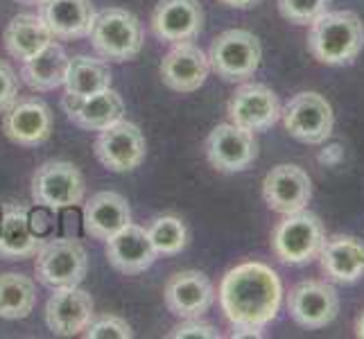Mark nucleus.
<instances>
[{
  "label": "nucleus",
  "instance_id": "obj_1",
  "mask_svg": "<svg viewBox=\"0 0 364 339\" xmlns=\"http://www.w3.org/2000/svg\"><path fill=\"white\" fill-rule=\"evenodd\" d=\"M218 296L233 328H265L281 310L283 285L269 265L249 260L224 274Z\"/></svg>",
  "mask_w": 364,
  "mask_h": 339
},
{
  "label": "nucleus",
  "instance_id": "obj_2",
  "mask_svg": "<svg viewBox=\"0 0 364 339\" xmlns=\"http://www.w3.org/2000/svg\"><path fill=\"white\" fill-rule=\"evenodd\" d=\"M364 48V25L355 11H326L310 23L308 50L319 64L348 66Z\"/></svg>",
  "mask_w": 364,
  "mask_h": 339
},
{
  "label": "nucleus",
  "instance_id": "obj_3",
  "mask_svg": "<svg viewBox=\"0 0 364 339\" xmlns=\"http://www.w3.org/2000/svg\"><path fill=\"white\" fill-rule=\"evenodd\" d=\"M89 36L93 50L107 61H132L143 50L141 21L122 7H109L95 14Z\"/></svg>",
  "mask_w": 364,
  "mask_h": 339
},
{
  "label": "nucleus",
  "instance_id": "obj_4",
  "mask_svg": "<svg viewBox=\"0 0 364 339\" xmlns=\"http://www.w3.org/2000/svg\"><path fill=\"white\" fill-rule=\"evenodd\" d=\"M326 242L323 224L315 212L306 208L299 212L283 215L272 231V251L285 265H306L319 258V251Z\"/></svg>",
  "mask_w": 364,
  "mask_h": 339
},
{
  "label": "nucleus",
  "instance_id": "obj_5",
  "mask_svg": "<svg viewBox=\"0 0 364 339\" xmlns=\"http://www.w3.org/2000/svg\"><path fill=\"white\" fill-rule=\"evenodd\" d=\"M262 48L254 32L249 30H227L222 32L208 50L210 70L224 82H247L254 77L260 66Z\"/></svg>",
  "mask_w": 364,
  "mask_h": 339
},
{
  "label": "nucleus",
  "instance_id": "obj_6",
  "mask_svg": "<svg viewBox=\"0 0 364 339\" xmlns=\"http://www.w3.org/2000/svg\"><path fill=\"white\" fill-rule=\"evenodd\" d=\"M89 269V256L80 240L73 237H55L36 251L34 276L41 285L57 287L80 285Z\"/></svg>",
  "mask_w": 364,
  "mask_h": 339
},
{
  "label": "nucleus",
  "instance_id": "obj_7",
  "mask_svg": "<svg viewBox=\"0 0 364 339\" xmlns=\"http://www.w3.org/2000/svg\"><path fill=\"white\" fill-rule=\"evenodd\" d=\"M281 120L285 131L299 143L321 145L331 138L335 127V113L331 102L315 91L296 93L281 107Z\"/></svg>",
  "mask_w": 364,
  "mask_h": 339
},
{
  "label": "nucleus",
  "instance_id": "obj_8",
  "mask_svg": "<svg viewBox=\"0 0 364 339\" xmlns=\"http://www.w3.org/2000/svg\"><path fill=\"white\" fill-rule=\"evenodd\" d=\"M84 174L68 161H46L32 177V202L50 210L73 208L84 202Z\"/></svg>",
  "mask_w": 364,
  "mask_h": 339
},
{
  "label": "nucleus",
  "instance_id": "obj_9",
  "mask_svg": "<svg viewBox=\"0 0 364 339\" xmlns=\"http://www.w3.org/2000/svg\"><path fill=\"white\" fill-rule=\"evenodd\" d=\"M227 113L237 127L260 134L272 129L281 120V102L265 84H242L231 95Z\"/></svg>",
  "mask_w": 364,
  "mask_h": 339
},
{
  "label": "nucleus",
  "instance_id": "obj_10",
  "mask_svg": "<svg viewBox=\"0 0 364 339\" xmlns=\"http://www.w3.org/2000/svg\"><path fill=\"white\" fill-rule=\"evenodd\" d=\"M147 143L134 122L120 120L100 131L95 141V156L111 172H132L145 161Z\"/></svg>",
  "mask_w": 364,
  "mask_h": 339
},
{
  "label": "nucleus",
  "instance_id": "obj_11",
  "mask_svg": "<svg viewBox=\"0 0 364 339\" xmlns=\"http://www.w3.org/2000/svg\"><path fill=\"white\" fill-rule=\"evenodd\" d=\"M258 156V143L251 131L233 122H222L206 138V158L220 172H245Z\"/></svg>",
  "mask_w": 364,
  "mask_h": 339
},
{
  "label": "nucleus",
  "instance_id": "obj_12",
  "mask_svg": "<svg viewBox=\"0 0 364 339\" xmlns=\"http://www.w3.org/2000/svg\"><path fill=\"white\" fill-rule=\"evenodd\" d=\"M287 310H290V317L301 328H326V325L337 319L340 296H337V290L331 283L304 281L292 287L290 298H287Z\"/></svg>",
  "mask_w": 364,
  "mask_h": 339
},
{
  "label": "nucleus",
  "instance_id": "obj_13",
  "mask_svg": "<svg viewBox=\"0 0 364 339\" xmlns=\"http://www.w3.org/2000/svg\"><path fill=\"white\" fill-rule=\"evenodd\" d=\"M95 317L93 296L80 285L57 287L46 306V323L57 337L82 335L86 325Z\"/></svg>",
  "mask_w": 364,
  "mask_h": 339
},
{
  "label": "nucleus",
  "instance_id": "obj_14",
  "mask_svg": "<svg viewBox=\"0 0 364 339\" xmlns=\"http://www.w3.org/2000/svg\"><path fill=\"white\" fill-rule=\"evenodd\" d=\"M262 199L265 204L281 215L304 210L312 199V179L299 166H276L267 172L262 181Z\"/></svg>",
  "mask_w": 364,
  "mask_h": 339
},
{
  "label": "nucleus",
  "instance_id": "obj_15",
  "mask_svg": "<svg viewBox=\"0 0 364 339\" xmlns=\"http://www.w3.org/2000/svg\"><path fill=\"white\" fill-rule=\"evenodd\" d=\"M3 131L11 143L21 147L43 145L53 134V111L43 99H16L3 113Z\"/></svg>",
  "mask_w": 364,
  "mask_h": 339
},
{
  "label": "nucleus",
  "instance_id": "obj_16",
  "mask_svg": "<svg viewBox=\"0 0 364 339\" xmlns=\"http://www.w3.org/2000/svg\"><path fill=\"white\" fill-rule=\"evenodd\" d=\"M210 72L208 55L191 41L172 43L168 55L161 61V80L170 91L193 93L204 86Z\"/></svg>",
  "mask_w": 364,
  "mask_h": 339
},
{
  "label": "nucleus",
  "instance_id": "obj_17",
  "mask_svg": "<svg viewBox=\"0 0 364 339\" xmlns=\"http://www.w3.org/2000/svg\"><path fill=\"white\" fill-rule=\"evenodd\" d=\"M166 306L181 319H202L215 301V290L202 271H179L166 283Z\"/></svg>",
  "mask_w": 364,
  "mask_h": 339
},
{
  "label": "nucleus",
  "instance_id": "obj_18",
  "mask_svg": "<svg viewBox=\"0 0 364 339\" xmlns=\"http://www.w3.org/2000/svg\"><path fill=\"white\" fill-rule=\"evenodd\" d=\"M202 25L204 11L199 0H159L152 14V30L166 43L193 41Z\"/></svg>",
  "mask_w": 364,
  "mask_h": 339
},
{
  "label": "nucleus",
  "instance_id": "obj_19",
  "mask_svg": "<svg viewBox=\"0 0 364 339\" xmlns=\"http://www.w3.org/2000/svg\"><path fill=\"white\" fill-rule=\"evenodd\" d=\"M107 258L111 267L118 269L120 274L136 276L152 267L159 256L147 235V229L129 222L124 229H120L107 240Z\"/></svg>",
  "mask_w": 364,
  "mask_h": 339
},
{
  "label": "nucleus",
  "instance_id": "obj_20",
  "mask_svg": "<svg viewBox=\"0 0 364 339\" xmlns=\"http://www.w3.org/2000/svg\"><path fill=\"white\" fill-rule=\"evenodd\" d=\"M39 16L53 39L73 41L91 34L95 7L91 0H43Z\"/></svg>",
  "mask_w": 364,
  "mask_h": 339
},
{
  "label": "nucleus",
  "instance_id": "obj_21",
  "mask_svg": "<svg viewBox=\"0 0 364 339\" xmlns=\"http://www.w3.org/2000/svg\"><path fill=\"white\" fill-rule=\"evenodd\" d=\"M43 240L32 231L30 212L21 204H7L0 208V258L28 260L34 258Z\"/></svg>",
  "mask_w": 364,
  "mask_h": 339
},
{
  "label": "nucleus",
  "instance_id": "obj_22",
  "mask_svg": "<svg viewBox=\"0 0 364 339\" xmlns=\"http://www.w3.org/2000/svg\"><path fill=\"white\" fill-rule=\"evenodd\" d=\"M321 271L335 283L350 285L364 276V242L353 235H333L319 251Z\"/></svg>",
  "mask_w": 364,
  "mask_h": 339
},
{
  "label": "nucleus",
  "instance_id": "obj_23",
  "mask_svg": "<svg viewBox=\"0 0 364 339\" xmlns=\"http://www.w3.org/2000/svg\"><path fill=\"white\" fill-rule=\"evenodd\" d=\"M132 222V208L120 193L105 190L84 204V231L93 240H109Z\"/></svg>",
  "mask_w": 364,
  "mask_h": 339
},
{
  "label": "nucleus",
  "instance_id": "obj_24",
  "mask_svg": "<svg viewBox=\"0 0 364 339\" xmlns=\"http://www.w3.org/2000/svg\"><path fill=\"white\" fill-rule=\"evenodd\" d=\"M64 109L68 118L86 131H105L111 124L124 118V104L118 91L107 89L84 99L64 97Z\"/></svg>",
  "mask_w": 364,
  "mask_h": 339
},
{
  "label": "nucleus",
  "instance_id": "obj_25",
  "mask_svg": "<svg viewBox=\"0 0 364 339\" xmlns=\"http://www.w3.org/2000/svg\"><path fill=\"white\" fill-rule=\"evenodd\" d=\"M70 57L57 41H50L41 53H36L32 59L23 61L21 77L32 91L48 93L64 86L68 72Z\"/></svg>",
  "mask_w": 364,
  "mask_h": 339
},
{
  "label": "nucleus",
  "instance_id": "obj_26",
  "mask_svg": "<svg viewBox=\"0 0 364 339\" xmlns=\"http://www.w3.org/2000/svg\"><path fill=\"white\" fill-rule=\"evenodd\" d=\"M3 41H5L7 53L23 64V61L32 59L36 53H41V50L55 39H53V34L48 32L41 16L18 14L11 18L5 28Z\"/></svg>",
  "mask_w": 364,
  "mask_h": 339
},
{
  "label": "nucleus",
  "instance_id": "obj_27",
  "mask_svg": "<svg viewBox=\"0 0 364 339\" xmlns=\"http://www.w3.org/2000/svg\"><path fill=\"white\" fill-rule=\"evenodd\" d=\"M111 68L105 59H93V57H73L68 61V72H66V95L70 99H84L95 93H102L111 89Z\"/></svg>",
  "mask_w": 364,
  "mask_h": 339
},
{
  "label": "nucleus",
  "instance_id": "obj_28",
  "mask_svg": "<svg viewBox=\"0 0 364 339\" xmlns=\"http://www.w3.org/2000/svg\"><path fill=\"white\" fill-rule=\"evenodd\" d=\"M36 303V285L30 276L7 271L0 274V319H28Z\"/></svg>",
  "mask_w": 364,
  "mask_h": 339
},
{
  "label": "nucleus",
  "instance_id": "obj_29",
  "mask_svg": "<svg viewBox=\"0 0 364 339\" xmlns=\"http://www.w3.org/2000/svg\"><path fill=\"white\" fill-rule=\"evenodd\" d=\"M147 235L152 240L156 256H177L188 244L186 224L174 215H161L147 226Z\"/></svg>",
  "mask_w": 364,
  "mask_h": 339
},
{
  "label": "nucleus",
  "instance_id": "obj_30",
  "mask_svg": "<svg viewBox=\"0 0 364 339\" xmlns=\"http://www.w3.org/2000/svg\"><path fill=\"white\" fill-rule=\"evenodd\" d=\"M331 7V0H279V11L294 25H310Z\"/></svg>",
  "mask_w": 364,
  "mask_h": 339
},
{
  "label": "nucleus",
  "instance_id": "obj_31",
  "mask_svg": "<svg viewBox=\"0 0 364 339\" xmlns=\"http://www.w3.org/2000/svg\"><path fill=\"white\" fill-rule=\"evenodd\" d=\"M82 335L86 339H132L134 330L122 317L105 315L100 319H91V323L86 325Z\"/></svg>",
  "mask_w": 364,
  "mask_h": 339
},
{
  "label": "nucleus",
  "instance_id": "obj_32",
  "mask_svg": "<svg viewBox=\"0 0 364 339\" xmlns=\"http://www.w3.org/2000/svg\"><path fill=\"white\" fill-rule=\"evenodd\" d=\"M18 99V75L7 61L0 59V113H5Z\"/></svg>",
  "mask_w": 364,
  "mask_h": 339
},
{
  "label": "nucleus",
  "instance_id": "obj_33",
  "mask_svg": "<svg viewBox=\"0 0 364 339\" xmlns=\"http://www.w3.org/2000/svg\"><path fill=\"white\" fill-rule=\"evenodd\" d=\"M168 337L170 339H220V333L213 328L210 323H204L199 319H186Z\"/></svg>",
  "mask_w": 364,
  "mask_h": 339
},
{
  "label": "nucleus",
  "instance_id": "obj_34",
  "mask_svg": "<svg viewBox=\"0 0 364 339\" xmlns=\"http://www.w3.org/2000/svg\"><path fill=\"white\" fill-rule=\"evenodd\" d=\"M344 152H342V145H328L326 149H321V154H319V161L326 163V166H337V163L342 161Z\"/></svg>",
  "mask_w": 364,
  "mask_h": 339
},
{
  "label": "nucleus",
  "instance_id": "obj_35",
  "mask_svg": "<svg viewBox=\"0 0 364 339\" xmlns=\"http://www.w3.org/2000/svg\"><path fill=\"white\" fill-rule=\"evenodd\" d=\"M231 337L233 339H240V337H262V328H249V325H242V328H233Z\"/></svg>",
  "mask_w": 364,
  "mask_h": 339
},
{
  "label": "nucleus",
  "instance_id": "obj_36",
  "mask_svg": "<svg viewBox=\"0 0 364 339\" xmlns=\"http://www.w3.org/2000/svg\"><path fill=\"white\" fill-rule=\"evenodd\" d=\"M222 5L233 7V9H251L254 5H258L260 0H220Z\"/></svg>",
  "mask_w": 364,
  "mask_h": 339
},
{
  "label": "nucleus",
  "instance_id": "obj_37",
  "mask_svg": "<svg viewBox=\"0 0 364 339\" xmlns=\"http://www.w3.org/2000/svg\"><path fill=\"white\" fill-rule=\"evenodd\" d=\"M355 335L360 337V339H364V312L358 317V321H355Z\"/></svg>",
  "mask_w": 364,
  "mask_h": 339
},
{
  "label": "nucleus",
  "instance_id": "obj_38",
  "mask_svg": "<svg viewBox=\"0 0 364 339\" xmlns=\"http://www.w3.org/2000/svg\"><path fill=\"white\" fill-rule=\"evenodd\" d=\"M16 3H21V5H41L43 0H16Z\"/></svg>",
  "mask_w": 364,
  "mask_h": 339
}]
</instances>
